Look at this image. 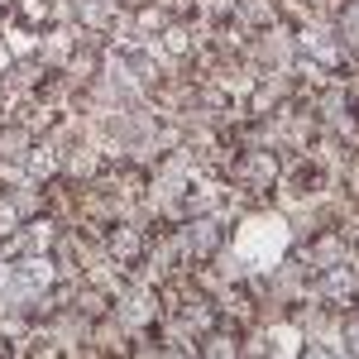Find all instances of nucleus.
<instances>
[{
  "label": "nucleus",
  "instance_id": "obj_1",
  "mask_svg": "<svg viewBox=\"0 0 359 359\" xmlns=\"http://www.w3.org/2000/svg\"><path fill=\"white\" fill-rule=\"evenodd\" d=\"M221 182L230 187V196L245 206V211H259V206H273L278 187H283V154L269 149V144H240L225 163Z\"/></svg>",
  "mask_w": 359,
  "mask_h": 359
},
{
  "label": "nucleus",
  "instance_id": "obj_2",
  "mask_svg": "<svg viewBox=\"0 0 359 359\" xmlns=\"http://www.w3.org/2000/svg\"><path fill=\"white\" fill-rule=\"evenodd\" d=\"M53 287H57V269L48 254H34V259H5V273H0V311H20L34 321H48L53 316Z\"/></svg>",
  "mask_w": 359,
  "mask_h": 359
},
{
  "label": "nucleus",
  "instance_id": "obj_3",
  "mask_svg": "<svg viewBox=\"0 0 359 359\" xmlns=\"http://www.w3.org/2000/svg\"><path fill=\"white\" fill-rule=\"evenodd\" d=\"M292 29H297V57H302V77L306 82L355 77L359 72L331 15H302V20H292Z\"/></svg>",
  "mask_w": 359,
  "mask_h": 359
},
{
  "label": "nucleus",
  "instance_id": "obj_4",
  "mask_svg": "<svg viewBox=\"0 0 359 359\" xmlns=\"http://www.w3.org/2000/svg\"><path fill=\"white\" fill-rule=\"evenodd\" d=\"M245 216V206L235 201V206H221V211H192V216H182V221H172L177 230V245L187 254V269H201V264H211L225 245H230V235H235V225Z\"/></svg>",
  "mask_w": 359,
  "mask_h": 359
},
{
  "label": "nucleus",
  "instance_id": "obj_5",
  "mask_svg": "<svg viewBox=\"0 0 359 359\" xmlns=\"http://www.w3.org/2000/svg\"><path fill=\"white\" fill-rule=\"evenodd\" d=\"M311 111L321 135L359 144V82L355 77H326V82H311Z\"/></svg>",
  "mask_w": 359,
  "mask_h": 359
},
{
  "label": "nucleus",
  "instance_id": "obj_6",
  "mask_svg": "<svg viewBox=\"0 0 359 359\" xmlns=\"http://www.w3.org/2000/svg\"><path fill=\"white\" fill-rule=\"evenodd\" d=\"M335 192L331 168L321 163L311 149L306 154H283V187H278V201L287 206H306V201H321V196Z\"/></svg>",
  "mask_w": 359,
  "mask_h": 359
},
{
  "label": "nucleus",
  "instance_id": "obj_7",
  "mask_svg": "<svg viewBox=\"0 0 359 359\" xmlns=\"http://www.w3.org/2000/svg\"><path fill=\"white\" fill-rule=\"evenodd\" d=\"M245 57L259 67V72H297L302 77V57H297V29L283 15L269 29H259L245 43Z\"/></svg>",
  "mask_w": 359,
  "mask_h": 359
},
{
  "label": "nucleus",
  "instance_id": "obj_8",
  "mask_svg": "<svg viewBox=\"0 0 359 359\" xmlns=\"http://www.w3.org/2000/svg\"><path fill=\"white\" fill-rule=\"evenodd\" d=\"M111 316L125 326L130 335H144V331H158L163 321V302H158V287L144 283V278H130L120 292L111 297Z\"/></svg>",
  "mask_w": 359,
  "mask_h": 359
},
{
  "label": "nucleus",
  "instance_id": "obj_9",
  "mask_svg": "<svg viewBox=\"0 0 359 359\" xmlns=\"http://www.w3.org/2000/svg\"><path fill=\"white\" fill-rule=\"evenodd\" d=\"M297 259L306 264V273H326V269H335V264H350V259H359L355 254V240H350V230H345V221L335 225H321L316 235H306V240H297V245H287Z\"/></svg>",
  "mask_w": 359,
  "mask_h": 359
},
{
  "label": "nucleus",
  "instance_id": "obj_10",
  "mask_svg": "<svg viewBox=\"0 0 359 359\" xmlns=\"http://www.w3.org/2000/svg\"><path fill=\"white\" fill-rule=\"evenodd\" d=\"M106 163H111V154H106V144L91 135H77L62 144V172L57 177H67L72 187H86V182H96L101 172H106Z\"/></svg>",
  "mask_w": 359,
  "mask_h": 359
},
{
  "label": "nucleus",
  "instance_id": "obj_11",
  "mask_svg": "<svg viewBox=\"0 0 359 359\" xmlns=\"http://www.w3.org/2000/svg\"><path fill=\"white\" fill-rule=\"evenodd\" d=\"M57 230H62V221H53V216H29V221H20L5 240H0V259H34V254H53Z\"/></svg>",
  "mask_w": 359,
  "mask_h": 359
},
{
  "label": "nucleus",
  "instance_id": "obj_12",
  "mask_svg": "<svg viewBox=\"0 0 359 359\" xmlns=\"http://www.w3.org/2000/svg\"><path fill=\"white\" fill-rule=\"evenodd\" d=\"M15 359H77V340H67L57 326L39 321V326L15 345Z\"/></svg>",
  "mask_w": 359,
  "mask_h": 359
},
{
  "label": "nucleus",
  "instance_id": "obj_13",
  "mask_svg": "<svg viewBox=\"0 0 359 359\" xmlns=\"http://www.w3.org/2000/svg\"><path fill=\"white\" fill-rule=\"evenodd\" d=\"M192 359H245V331L235 321H216L192 345Z\"/></svg>",
  "mask_w": 359,
  "mask_h": 359
},
{
  "label": "nucleus",
  "instance_id": "obj_14",
  "mask_svg": "<svg viewBox=\"0 0 359 359\" xmlns=\"http://www.w3.org/2000/svg\"><path fill=\"white\" fill-rule=\"evenodd\" d=\"M130 359H192V345H182L163 331H144L130 340Z\"/></svg>",
  "mask_w": 359,
  "mask_h": 359
},
{
  "label": "nucleus",
  "instance_id": "obj_15",
  "mask_svg": "<svg viewBox=\"0 0 359 359\" xmlns=\"http://www.w3.org/2000/svg\"><path fill=\"white\" fill-rule=\"evenodd\" d=\"M34 130H29L25 120H15V115H5L0 120V163H25L29 149H34Z\"/></svg>",
  "mask_w": 359,
  "mask_h": 359
},
{
  "label": "nucleus",
  "instance_id": "obj_16",
  "mask_svg": "<svg viewBox=\"0 0 359 359\" xmlns=\"http://www.w3.org/2000/svg\"><path fill=\"white\" fill-rule=\"evenodd\" d=\"M331 20H335V29H340V39H345V48H350V57H355V67H359V0H335Z\"/></svg>",
  "mask_w": 359,
  "mask_h": 359
},
{
  "label": "nucleus",
  "instance_id": "obj_17",
  "mask_svg": "<svg viewBox=\"0 0 359 359\" xmlns=\"http://www.w3.org/2000/svg\"><path fill=\"white\" fill-rule=\"evenodd\" d=\"M292 359H345V355H340V345H335V340H302Z\"/></svg>",
  "mask_w": 359,
  "mask_h": 359
},
{
  "label": "nucleus",
  "instance_id": "obj_18",
  "mask_svg": "<svg viewBox=\"0 0 359 359\" xmlns=\"http://www.w3.org/2000/svg\"><path fill=\"white\" fill-rule=\"evenodd\" d=\"M15 57H20V48H15V39H10V34L0 29V77H5V72L15 67Z\"/></svg>",
  "mask_w": 359,
  "mask_h": 359
},
{
  "label": "nucleus",
  "instance_id": "obj_19",
  "mask_svg": "<svg viewBox=\"0 0 359 359\" xmlns=\"http://www.w3.org/2000/svg\"><path fill=\"white\" fill-rule=\"evenodd\" d=\"M0 359H15V345H10L5 335H0Z\"/></svg>",
  "mask_w": 359,
  "mask_h": 359
},
{
  "label": "nucleus",
  "instance_id": "obj_20",
  "mask_svg": "<svg viewBox=\"0 0 359 359\" xmlns=\"http://www.w3.org/2000/svg\"><path fill=\"white\" fill-rule=\"evenodd\" d=\"M245 359H273V355H245Z\"/></svg>",
  "mask_w": 359,
  "mask_h": 359
},
{
  "label": "nucleus",
  "instance_id": "obj_21",
  "mask_svg": "<svg viewBox=\"0 0 359 359\" xmlns=\"http://www.w3.org/2000/svg\"><path fill=\"white\" fill-rule=\"evenodd\" d=\"M0 273H5V259H0Z\"/></svg>",
  "mask_w": 359,
  "mask_h": 359
}]
</instances>
